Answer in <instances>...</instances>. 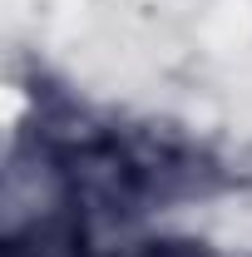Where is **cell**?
<instances>
[{"instance_id": "cell-1", "label": "cell", "mask_w": 252, "mask_h": 257, "mask_svg": "<svg viewBox=\"0 0 252 257\" xmlns=\"http://www.w3.org/2000/svg\"><path fill=\"white\" fill-rule=\"evenodd\" d=\"M129 257H208L198 242H183V237H163V242H139Z\"/></svg>"}]
</instances>
